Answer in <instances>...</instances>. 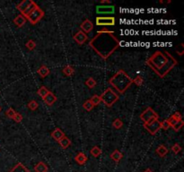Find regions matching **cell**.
Instances as JSON below:
<instances>
[{"mask_svg": "<svg viewBox=\"0 0 184 172\" xmlns=\"http://www.w3.org/2000/svg\"><path fill=\"white\" fill-rule=\"evenodd\" d=\"M89 46L102 59H107L120 47V40L116 38L113 32L101 30L91 39Z\"/></svg>", "mask_w": 184, "mask_h": 172, "instance_id": "6da1fadb", "label": "cell"}, {"mask_svg": "<svg viewBox=\"0 0 184 172\" xmlns=\"http://www.w3.org/2000/svg\"><path fill=\"white\" fill-rule=\"evenodd\" d=\"M146 64L155 72L156 75L163 78L169 74L178 62L168 51L165 53L156 51L146 61Z\"/></svg>", "mask_w": 184, "mask_h": 172, "instance_id": "7a4b0ae2", "label": "cell"}, {"mask_svg": "<svg viewBox=\"0 0 184 172\" xmlns=\"http://www.w3.org/2000/svg\"><path fill=\"white\" fill-rule=\"evenodd\" d=\"M109 83L112 85L120 93H124L133 83V79L128 76L124 70H119L109 80Z\"/></svg>", "mask_w": 184, "mask_h": 172, "instance_id": "3957f363", "label": "cell"}, {"mask_svg": "<svg viewBox=\"0 0 184 172\" xmlns=\"http://www.w3.org/2000/svg\"><path fill=\"white\" fill-rule=\"evenodd\" d=\"M100 98H101L102 102H103L107 107L111 108V107H112L113 104H115L117 102V100L119 99L120 97L115 92L112 91L111 88H108L103 92V93H102Z\"/></svg>", "mask_w": 184, "mask_h": 172, "instance_id": "277c9868", "label": "cell"}, {"mask_svg": "<svg viewBox=\"0 0 184 172\" xmlns=\"http://www.w3.org/2000/svg\"><path fill=\"white\" fill-rule=\"evenodd\" d=\"M140 118L141 120L144 122V124L145 125H149L151 124L153 121L155 120H158L159 116L157 115V113L150 107H148L142 114L140 115Z\"/></svg>", "mask_w": 184, "mask_h": 172, "instance_id": "5b68a950", "label": "cell"}, {"mask_svg": "<svg viewBox=\"0 0 184 172\" xmlns=\"http://www.w3.org/2000/svg\"><path fill=\"white\" fill-rule=\"evenodd\" d=\"M44 16V12L43 10L41 9L39 6H37L28 16L26 20H28L32 24H36L38 22H40Z\"/></svg>", "mask_w": 184, "mask_h": 172, "instance_id": "8992f818", "label": "cell"}, {"mask_svg": "<svg viewBox=\"0 0 184 172\" xmlns=\"http://www.w3.org/2000/svg\"><path fill=\"white\" fill-rule=\"evenodd\" d=\"M96 25L99 26H113L115 25V18L112 16H99L96 18Z\"/></svg>", "mask_w": 184, "mask_h": 172, "instance_id": "52a82bcc", "label": "cell"}, {"mask_svg": "<svg viewBox=\"0 0 184 172\" xmlns=\"http://www.w3.org/2000/svg\"><path fill=\"white\" fill-rule=\"evenodd\" d=\"M144 127L151 134H155L160 129H161V126H160V121L159 120H155L153 121L151 124L149 125H145L144 124Z\"/></svg>", "mask_w": 184, "mask_h": 172, "instance_id": "ba28073f", "label": "cell"}, {"mask_svg": "<svg viewBox=\"0 0 184 172\" xmlns=\"http://www.w3.org/2000/svg\"><path fill=\"white\" fill-rule=\"evenodd\" d=\"M115 12L113 5H99L96 6V13L99 15H112Z\"/></svg>", "mask_w": 184, "mask_h": 172, "instance_id": "9c48e42d", "label": "cell"}, {"mask_svg": "<svg viewBox=\"0 0 184 172\" xmlns=\"http://www.w3.org/2000/svg\"><path fill=\"white\" fill-rule=\"evenodd\" d=\"M80 28H81V31L83 32L86 34V33H89V32H91L93 31V29H94V24H93V22H92L90 20L86 19L84 20L82 23H81Z\"/></svg>", "mask_w": 184, "mask_h": 172, "instance_id": "30bf717a", "label": "cell"}, {"mask_svg": "<svg viewBox=\"0 0 184 172\" xmlns=\"http://www.w3.org/2000/svg\"><path fill=\"white\" fill-rule=\"evenodd\" d=\"M74 39V40L77 43V44H79V45H82L83 44L87 39H88V36L82 32V31H79V32H77L76 34H75V36L73 37Z\"/></svg>", "mask_w": 184, "mask_h": 172, "instance_id": "8fae6325", "label": "cell"}, {"mask_svg": "<svg viewBox=\"0 0 184 172\" xmlns=\"http://www.w3.org/2000/svg\"><path fill=\"white\" fill-rule=\"evenodd\" d=\"M43 100L48 106H52L57 101V97L54 95L51 92H49L47 95L43 98Z\"/></svg>", "mask_w": 184, "mask_h": 172, "instance_id": "7c38bea8", "label": "cell"}, {"mask_svg": "<svg viewBox=\"0 0 184 172\" xmlns=\"http://www.w3.org/2000/svg\"><path fill=\"white\" fill-rule=\"evenodd\" d=\"M37 6H38V5H37V4H36L34 1H32H32H31V3H30V5H29L26 7V9H25V10H24V11L22 13V16H24L25 18H27V16H28V15H30V14H31V13H32V11H33V10H34V9L37 7Z\"/></svg>", "mask_w": 184, "mask_h": 172, "instance_id": "4fadbf2b", "label": "cell"}, {"mask_svg": "<svg viewBox=\"0 0 184 172\" xmlns=\"http://www.w3.org/2000/svg\"><path fill=\"white\" fill-rule=\"evenodd\" d=\"M51 136H52V138L55 140V141H57V142H59V141H60L62 138L64 137V136H66L65 134H64V132L60 130V128H56L52 133H51Z\"/></svg>", "mask_w": 184, "mask_h": 172, "instance_id": "5bb4252c", "label": "cell"}, {"mask_svg": "<svg viewBox=\"0 0 184 172\" xmlns=\"http://www.w3.org/2000/svg\"><path fill=\"white\" fill-rule=\"evenodd\" d=\"M87 160H88V158H87L86 155L83 153H82V152L77 153V155L76 158H75V160H76L79 165H84L85 162L87 161Z\"/></svg>", "mask_w": 184, "mask_h": 172, "instance_id": "9a60e30c", "label": "cell"}, {"mask_svg": "<svg viewBox=\"0 0 184 172\" xmlns=\"http://www.w3.org/2000/svg\"><path fill=\"white\" fill-rule=\"evenodd\" d=\"M34 170H35V172H48L49 168L45 162L41 161L39 163H37V165L34 167Z\"/></svg>", "mask_w": 184, "mask_h": 172, "instance_id": "2e32d148", "label": "cell"}, {"mask_svg": "<svg viewBox=\"0 0 184 172\" xmlns=\"http://www.w3.org/2000/svg\"><path fill=\"white\" fill-rule=\"evenodd\" d=\"M9 172H31L23 164L17 163Z\"/></svg>", "mask_w": 184, "mask_h": 172, "instance_id": "e0dca14e", "label": "cell"}, {"mask_svg": "<svg viewBox=\"0 0 184 172\" xmlns=\"http://www.w3.org/2000/svg\"><path fill=\"white\" fill-rule=\"evenodd\" d=\"M37 73L39 74V76H40L41 78H45V77L48 76L49 75L50 71H49V69L46 66H41V67L38 69Z\"/></svg>", "mask_w": 184, "mask_h": 172, "instance_id": "ac0fdd59", "label": "cell"}, {"mask_svg": "<svg viewBox=\"0 0 184 172\" xmlns=\"http://www.w3.org/2000/svg\"><path fill=\"white\" fill-rule=\"evenodd\" d=\"M26 22V18L24 16H22V15H19L18 16H16L15 19H14V22L15 24L17 26V27H22L23 26V24L25 23Z\"/></svg>", "mask_w": 184, "mask_h": 172, "instance_id": "d6986e66", "label": "cell"}, {"mask_svg": "<svg viewBox=\"0 0 184 172\" xmlns=\"http://www.w3.org/2000/svg\"><path fill=\"white\" fill-rule=\"evenodd\" d=\"M111 158L114 160V161H116V162H119V161H121V160L123 158V155L122 153H121L120 151H118V150H115L113 153L111 154Z\"/></svg>", "mask_w": 184, "mask_h": 172, "instance_id": "ffe728a7", "label": "cell"}, {"mask_svg": "<svg viewBox=\"0 0 184 172\" xmlns=\"http://www.w3.org/2000/svg\"><path fill=\"white\" fill-rule=\"evenodd\" d=\"M59 143H60V145L61 146L63 149H66L67 147L70 146L71 141H70L66 136H64L60 141H59Z\"/></svg>", "mask_w": 184, "mask_h": 172, "instance_id": "44dd1931", "label": "cell"}, {"mask_svg": "<svg viewBox=\"0 0 184 172\" xmlns=\"http://www.w3.org/2000/svg\"><path fill=\"white\" fill-rule=\"evenodd\" d=\"M31 1H32V0H23V1H22L20 4L17 5V9L20 11L21 13H22V12L26 9V7L30 5Z\"/></svg>", "mask_w": 184, "mask_h": 172, "instance_id": "7402d4cb", "label": "cell"}, {"mask_svg": "<svg viewBox=\"0 0 184 172\" xmlns=\"http://www.w3.org/2000/svg\"><path fill=\"white\" fill-rule=\"evenodd\" d=\"M156 153H157L160 157H164V156L168 153V149H167L164 145H159L158 148L156 149Z\"/></svg>", "mask_w": 184, "mask_h": 172, "instance_id": "603a6c76", "label": "cell"}, {"mask_svg": "<svg viewBox=\"0 0 184 172\" xmlns=\"http://www.w3.org/2000/svg\"><path fill=\"white\" fill-rule=\"evenodd\" d=\"M63 73L66 76H71L74 75L75 73V70L74 68L71 66H66L63 68Z\"/></svg>", "mask_w": 184, "mask_h": 172, "instance_id": "cb8c5ba5", "label": "cell"}, {"mask_svg": "<svg viewBox=\"0 0 184 172\" xmlns=\"http://www.w3.org/2000/svg\"><path fill=\"white\" fill-rule=\"evenodd\" d=\"M90 153L94 156V157H98V156H100L101 154H102V150H101V148H99L98 146H94L93 148H92V150L90 151Z\"/></svg>", "mask_w": 184, "mask_h": 172, "instance_id": "d4e9b609", "label": "cell"}, {"mask_svg": "<svg viewBox=\"0 0 184 172\" xmlns=\"http://www.w3.org/2000/svg\"><path fill=\"white\" fill-rule=\"evenodd\" d=\"M49 93V90H48V89H47V88H46L45 86H41V88H40V89L38 90V92H37L38 95L40 96L41 98H42V99H43V98H44L45 96L47 95V94H48Z\"/></svg>", "mask_w": 184, "mask_h": 172, "instance_id": "484cf974", "label": "cell"}, {"mask_svg": "<svg viewBox=\"0 0 184 172\" xmlns=\"http://www.w3.org/2000/svg\"><path fill=\"white\" fill-rule=\"evenodd\" d=\"M85 84L90 88V89H93L96 86V81L93 78V77H90L86 80L85 82Z\"/></svg>", "mask_w": 184, "mask_h": 172, "instance_id": "4316f807", "label": "cell"}, {"mask_svg": "<svg viewBox=\"0 0 184 172\" xmlns=\"http://www.w3.org/2000/svg\"><path fill=\"white\" fill-rule=\"evenodd\" d=\"M91 102H92V104L94 105V106H97V105H99L102 101H101V98H100V96L98 95H94L92 98H91Z\"/></svg>", "mask_w": 184, "mask_h": 172, "instance_id": "83f0119b", "label": "cell"}, {"mask_svg": "<svg viewBox=\"0 0 184 172\" xmlns=\"http://www.w3.org/2000/svg\"><path fill=\"white\" fill-rule=\"evenodd\" d=\"M112 126L116 129H121L123 126V122L120 119V118H117L113 121L112 123Z\"/></svg>", "mask_w": 184, "mask_h": 172, "instance_id": "f1b7e54d", "label": "cell"}, {"mask_svg": "<svg viewBox=\"0 0 184 172\" xmlns=\"http://www.w3.org/2000/svg\"><path fill=\"white\" fill-rule=\"evenodd\" d=\"M39 107V104L36 100H31L29 103H28V108L31 110H36Z\"/></svg>", "mask_w": 184, "mask_h": 172, "instance_id": "f546056e", "label": "cell"}, {"mask_svg": "<svg viewBox=\"0 0 184 172\" xmlns=\"http://www.w3.org/2000/svg\"><path fill=\"white\" fill-rule=\"evenodd\" d=\"M25 47L29 49V50H33L35 48H36V43L32 40V39H30L27 41V43L25 44Z\"/></svg>", "mask_w": 184, "mask_h": 172, "instance_id": "4dcf8cb0", "label": "cell"}, {"mask_svg": "<svg viewBox=\"0 0 184 172\" xmlns=\"http://www.w3.org/2000/svg\"><path fill=\"white\" fill-rule=\"evenodd\" d=\"M83 107L87 110V111H91L93 109H94V105L92 104V102H91V100L90 99H87L84 103H83Z\"/></svg>", "mask_w": 184, "mask_h": 172, "instance_id": "1f68e13d", "label": "cell"}, {"mask_svg": "<svg viewBox=\"0 0 184 172\" xmlns=\"http://www.w3.org/2000/svg\"><path fill=\"white\" fill-rule=\"evenodd\" d=\"M183 124H184L183 121H182V120H180V121H178V122H177V123H176L174 126H172V127L173 128V130H174V131H176V132H177V131H180V130L182 129V127L183 126Z\"/></svg>", "mask_w": 184, "mask_h": 172, "instance_id": "d6a6232c", "label": "cell"}, {"mask_svg": "<svg viewBox=\"0 0 184 172\" xmlns=\"http://www.w3.org/2000/svg\"><path fill=\"white\" fill-rule=\"evenodd\" d=\"M15 110H14V109H12V108H10V109H8L7 110H6V112H5V115L9 117V118H11V119H13V117L15 116Z\"/></svg>", "mask_w": 184, "mask_h": 172, "instance_id": "836d02e7", "label": "cell"}, {"mask_svg": "<svg viewBox=\"0 0 184 172\" xmlns=\"http://www.w3.org/2000/svg\"><path fill=\"white\" fill-rule=\"evenodd\" d=\"M160 126H161V128L164 129V130H168V129L171 127V126H170L168 120H164V121L160 122Z\"/></svg>", "mask_w": 184, "mask_h": 172, "instance_id": "e575fe53", "label": "cell"}, {"mask_svg": "<svg viewBox=\"0 0 184 172\" xmlns=\"http://www.w3.org/2000/svg\"><path fill=\"white\" fill-rule=\"evenodd\" d=\"M133 83L138 86H141L143 84V78L141 76H137L133 80Z\"/></svg>", "mask_w": 184, "mask_h": 172, "instance_id": "d590c367", "label": "cell"}, {"mask_svg": "<svg viewBox=\"0 0 184 172\" xmlns=\"http://www.w3.org/2000/svg\"><path fill=\"white\" fill-rule=\"evenodd\" d=\"M172 151L174 153H179L182 151V147H181L178 143H175V144L172 147Z\"/></svg>", "mask_w": 184, "mask_h": 172, "instance_id": "8d00e7d4", "label": "cell"}, {"mask_svg": "<svg viewBox=\"0 0 184 172\" xmlns=\"http://www.w3.org/2000/svg\"><path fill=\"white\" fill-rule=\"evenodd\" d=\"M13 119L16 122V123H21L22 122V116L20 114V113H15V116L13 117Z\"/></svg>", "mask_w": 184, "mask_h": 172, "instance_id": "74e56055", "label": "cell"}, {"mask_svg": "<svg viewBox=\"0 0 184 172\" xmlns=\"http://www.w3.org/2000/svg\"><path fill=\"white\" fill-rule=\"evenodd\" d=\"M174 119H176L177 121H180V120H182V116L181 115L180 112H175L174 114L172 116Z\"/></svg>", "mask_w": 184, "mask_h": 172, "instance_id": "f35d334b", "label": "cell"}, {"mask_svg": "<svg viewBox=\"0 0 184 172\" xmlns=\"http://www.w3.org/2000/svg\"><path fill=\"white\" fill-rule=\"evenodd\" d=\"M167 120H168V122H169V124H170V126H174V125H175V124L178 122V121H177L176 119H174L172 116H171V117H170L169 119H167Z\"/></svg>", "mask_w": 184, "mask_h": 172, "instance_id": "ab89813d", "label": "cell"}, {"mask_svg": "<svg viewBox=\"0 0 184 172\" xmlns=\"http://www.w3.org/2000/svg\"><path fill=\"white\" fill-rule=\"evenodd\" d=\"M102 4H110V3H111V1H109V0H105V1H104V0H102Z\"/></svg>", "mask_w": 184, "mask_h": 172, "instance_id": "60d3db41", "label": "cell"}, {"mask_svg": "<svg viewBox=\"0 0 184 172\" xmlns=\"http://www.w3.org/2000/svg\"><path fill=\"white\" fill-rule=\"evenodd\" d=\"M144 172H153V171H152V170H151L150 169H147V170H145Z\"/></svg>", "mask_w": 184, "mask_h": 172, "instance_id": "b9f144b4", "label": "cell"}, {"mask_svg": "<svg viewBox=\"0 0 184 172\" xmlns=\"http://www.w3.org/2000/svg\"><path fill=\"white\" fill-rule=\"evenodd\" d=\"M1 110H2V108L0 107V112H1Z\"/></svg>", "mask_w": 184, "mask_h": 172, "instance_id": "7bdbcfd3", "label": "cell"}]
</instances>
